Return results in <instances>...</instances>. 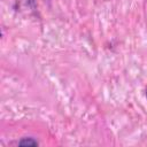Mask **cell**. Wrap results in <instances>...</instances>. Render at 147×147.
Returning a JSON list of instances; mask_svg holds the SVG:
<instances>
[{"mask_svg": "<svg viewBox=\"0 0 147 147\" xmlns=\"http://www.w3.org/2000/svg\"><path fill=\"white\" fill-rule=\"evenodd\" d=\"M146 95H147V92H146Z\"/></svg>", "mask_w": 147, "mask_h": 147, "instance_id": "1", "label": "cell"}]
</instances>
